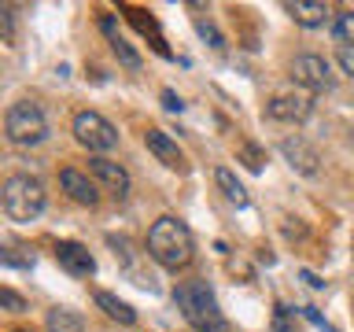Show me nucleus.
I'll list each match as a JSON object with an SVG mask.
<instances>
[{"mask_svg":"<svg viewBox=\"0 0 354 332\" xmlns=\"http://www.w3.org/2000/svg\"><path fill=\"white\" fill-rule=\"evenodd\" d=\"M144 144H148V151H151L162 166H170V170H181V166H185V155H181V148H177V140L170 137V133L148 129V133H144Z\"/></svg>","mask_w":354,"mask_h":332,"instance_id":"obj_12","label":"nucleus"},{"mask_svg":"<svg viewBox=\"0 0 354 332\" xmlns=\"http://www.w3.org/2000/svg\"><path fill=\"white\" fill-rule=\"evenodd\" d=\"M148 255L162 266V270H185L196 255L192 229L174 214L155 218V225L148 229Z\"/></svg>","mask_w":354,"mask_h":332,"instance_id":"obj_1","label":"nucleus"},{"mask_svg":"<svg viewBox=\"0 0 354 332\" xmlns=\"http://www.w3.org/2000/svg\"><path fill=\"white\" fill-rule=\"evenodd\" d=\"M199 33H203V37H210V44H214V48H221V44H225V41H221V33L210 26V22H199Z\"/></svg>","mask_w":354,"mask_h":332,"instance_id":"obj_24","label":"nucleus"},{"mask_svg":"<svg viewBox=\"0 0 354 332\" xmlns=\"http://www.w3.org/2000/svg\"><path fill=\"white\" fill-rule=\"evenodd\" d=\"M88 174H93V181H100L111 196L126 199V192H129V174H126V166H122V163L104 159V155H93V159H88Z\"/></svg>","mask_w":354,"mask_h":332,"instance_id":"obj_8","label":"nucleus"},{"mask_svg":"<svg viewBox=\"0 0 354 332\" xmlns=\"http://www.w3.org/2000/svg\"><path fill=\"white\" fill-rule=\"evenodd\" d=\"M240 159H243V166H248V170H254V174L262 170V151L254 148V144H243V148H240Z\"/></svg>","mask_w":354,"mask_h":332,"instance_id":"obj_21","label":"nucleus"},{"mask_svg":"<svg viewBox=\"0 0 354 332\" xmlns=\"http://www.w3.org/2000/svg\"><path fill=\"white\" fill-rule=\"evenodd\" d=\"M310 111H314V93H306V89H284V93H273L266 100V115L273 122H306Z\"/></svg>","mask_w":354,"mask_h":332,"instance_id":"obj_6","label":"nucleus"},{"mask_svg":"<svg viewBox=\"0 0 354 332\" xmlns=\"http://www.w3.org/2000/svg\"><path fill=\"white\" fill-rule=\"evenodd\" d=\"M74 140L93 155H104L111 148H118V129L104 115H96V111H77L74 115Z\"/></svg>","mask_w":354,"mask_h":332,"instance_id":"obj_5","label":"nucleus"},{"mask_svg":"<svg viewBox=\"0 0 354 332\" xmlns=\"http://www.w3.org/2000/svg\"><path fill=\"white\" fill-rule=\"evenodd\" d=\"M0 41L4 44L15 41V15H11V8H0Z\"/></svg>","mask_w":354,"mask_h":332,"instance_id":"obj_20","label":"nucleus"},{"mask_svg":"<svg viewBox=\"0 0 354 332\" xmlns=\"http://www.w3.org/2000/svg\"><path fill=\"white\" fill-rule=\"evenodd\" d=\"M281 155L288 163H292V170H299V174H306V177H314L317 170H321V155H317V148L310 140H303L295 133V137H284L281 140Z\"/></svg>","mask_w":354,"mask_h":332,"instance_id":"obj_9","label":"nucleus"},{"mask_svg":"<svg viewBox=\"0 0 354 332\" xmlns=\"http://www.w3.org/2000/svg\"><path fill=\"white\" fill-rule=\"evenodd\" d=\"M214 181H218V188H221V192H225L236 207L248 203V192H243V185L236 181V174H232L229 166H218V170H214Z\"/></svg>","mask_w":354,"mask_h":332,"instance_id":"obj_17","label":"nucleus"},{"mask_svg":"<svg viewBox=\"0 0 354 332\" xmlns=\"http://www.w3.org/2000/svg\"><path fill=\"white\" fill-rule=\"evenodd\" d=\"M22 248H8L4 251V266H19V270H30L33 266V255H19Z\"/></svg>","mask_w":354,"mask_h":332,"instance_id":"obj_22","label":"nucleus"},{"mask_svg":"<svg viewBox=\"0 0 354 332\" xmlns=\"http://www.w3.org/2000/svg\"><path fill=\"white\" fill-rule=\"evenodd\" d=\"M284 317H288V310H284L281 303H277V310H273V329H277V332H292V329H288V321H284Z\"/></svg>","mask_w":354,"mask_h":332,"instance_id":"obj_25","label":"nucleus"},{"mask_svg":"<svg viewBox=\"0 0 354 332\" xmlns=\"http://www.w3.org/2000/svg\"><path fill=\"white\" fill-rule=\"evenodd\" d=\"M0 306H4L8 314H22V310H26V299L19 292H11V288H0Z\"/></svg>","mask_w":354,"mask_h":332,"instance_id":"obj_19","label":"nucleus"},{"mask_svg":"<svg viewBox=\"0 0 354 332\" xmlns=\"http://www.w3.org/2000/svg\"><path fill=\"white\" fill-rule=\"evenodd\" d=\"M59 185H63V192L71 196L74 203H82V207H96V203H100L96 181H93L88 174L74 170V166H63V170H59Z\"/></svg>","mask_w":354,"mask_h":332,"instance_id":"obj_10","label":"nucleus"},{"mask_svg":"<svg viewBox=\"0 0 354 332\" xmlns=\"http://www.w3.org/2000/svg\"><path fill=\"white\" fill-rule=\"evenodd\" d=\"M332 41H336V48L354 44V11H339V15L332 19Z\"/></svg>","mask_w":354,"mask_h":332,"instance_id":"obj_18","label":"nucleus"},{"mask_svg":"<svg viewBox=\"0 0 354 332\" xmlns=\"http://www.w3.org/2000/svg\"><path fill=\"white\" fill-rule=\"evenodd\" d=\"M44 329H48V332H85V321H82V314H74V310L55 306V310H48Z\"/></svg>","mask_w":354,"mask_h":332,"instance_id":"obj_16","label":"nucleus"},{"mask_svg":"<svg viewBox=\"0 0 354 332\" xmlns=\"http://www.w3.org/2000/svg\"><path fill=\"white\" fill-rule=\"evenodd\" d=\"M284 11L299 22V26H306V30L325 26V19L332 15V8L325 4V0H288Z\"/></svg>","mask_w":354,"mask_h":332,"instance_id":"obj_13","label":"nucleus"},{"mask_svg":"<svg viewBox=\"0 0 354 332\" xmlns=\"http://www.w3.org/2000/svg\"><path fill=\"white\" fill-rule=\"evenodd\" d=\"M4 137L15 144V148H33L48 137V118H44L41 104L33 100H19V104L8 107L4 115Z\"/></svg>","mask_w":354,"mask_h":332,"instance_id":"obj_4","label":"nucleus"},{"mask_svg":"<svg viewBox=\"0 0 354 332\" xmlns=\"http://www.w3.org/2000/svg\"><path fill=\"white\" fill-rule=\"evenodd\" d=\"M0 203L11 221H33L44 210V185L30 174H11L0 188Z\"/></svg>","mask_w":354,"mask_h":332,"instance_id":"obj_3","label":"nucleus"},{"mask_svg":"<svg viewBox=\"0 0 354 332\" xmlns=\"http://www.w3.org/2000/svg\"><path fill=\"white\" fill-rule=\"evenodd\" d=\"M55 262H59L71 277H88L96 270V259L88 255V248H82V243H74V240L55 243Z\"/></svg>","mask_w":354,"mask_h":332,"instance_id":"obj_11","label":"nucleus"},{"mask_svg":"<svg viewBox=\"0 0 354 332\" xmlns=\"http://www.w3.org/2000/svg\"><path fill=\"white\" fill-rule=\"evenodd\" d=\"M336 59L343 66V74L354 77V44H343V48H336Z\"/></svg>","mask_w":354,"mask_h":332,"instance_id":"obj_23","label":"nucleus"},{"mask_svg":"<svg viewBox=\"0 0 354 332\" xmlns=\"http://www.w3.org/2000/svg\"><path fill=\"white\" fill-rule=\"evenodd\" d=\"M292 82L299 89H306V93H325V89H332V66L321 59V55H295L292 59Z\"/></svg>","mask_w":354,"mask_h":332,"instance_id":"obj_7","label":"nucleus"},{"mask_svg":"<svg viewBox=\"0 0 354 332\" xmlns=\"http://www.w3.org/2000/svg\"><path fill=\"white\" fill-rule=\"evenodd\" d=\"M11 332H30V329H11Z\"/></svg>","mask_w":354,"mask_h":332,"instance_id":"obj_27","label":"nucleus"},{"mask_svg":"<svg viewBox=\"0 0 354 332\" xmlns=\"http://www.w3.org/2000/svg\"><path fill=\"white\" fill-rule=\"evenodd\" d=\"M100 26H104V33H107V41H111V48H115V55H118V59L126 63L129 71H140V55L133 52V48H129V41H126V37H122V33H118V26H115V19L107 15L104 22H100Z\"/></svg>","mask_w":354,"mask_h":332,"instance_id":"obj_14","label":"nucleus"},{"mask_svg":"<svg viewBox=\"0 0 354 332\" xmlns=\"http://www.w3.org/2000/svg\"><path fill=\"white\" fill-rule=\"evenodd\" d=\"M174 299H177V310L196 332H225V317L218 310V299L203 281H181L174 288Z\"/></svg>","mask_w":354,"mask_h":332,"instance_id":"obj_2","label":"nucleus"},{"mask_svg":"<svg viewBox=\"0 0 354 332\" xmlns=\"http://www.w3.org/2000/svg\"><path fill=\"white\" fill-rule=\"evenodd\" d=\"M162 104H166V111H181V107H185V104H181V96H177V93H170V89L162 93Z\"/></svg>","mask_w":354,"mask_h":332,"instance_id":"obj_26","label":"nucleus"},{"mask_svg":"<svg viewBox=\"0 0 354 332\" xmlns=\"http://www.w3.org/2000/svg\"><path fill=\"white\" fill-rule=\"evenodd\" d=\"M96 306L104 310L111 321H118V325H133V321H137V310L129 303H122V299L111 295V292H96Z\"/></svg>","mask_w":354,"mask_h":332,"instance_id":"obj_15","label":"nucleus"}]
</instances>
